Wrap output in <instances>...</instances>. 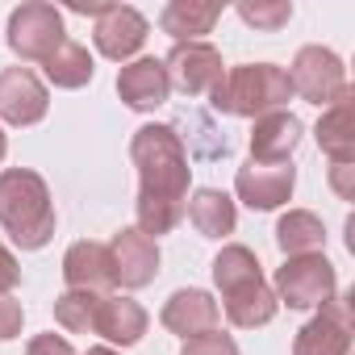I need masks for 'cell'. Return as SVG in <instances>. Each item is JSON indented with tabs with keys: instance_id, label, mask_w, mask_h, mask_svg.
<instances>
[{
	"instance_id": "33",
	"label": "cell",
	"mask_w": 355,
	"mask_h": 355,
	"mask_svg": "<svg viewBox=\"0 0 355 355\" xmlns=\"http://www.w3.org/2000/svg\"><path fill=\"white\" fill-rule=\"evenodd\" d=\"M5 150H9V142H5V134H0V159H5Z\"/></svg>"
},
{
	"instance_id": "30",
	"label": "cell",
	"mask_w": 355,
	"mask_h": 355,
	"mask_svg": "<svg viewBox=\"0 0 355 355\" xmlns=\"http://www.w3.org/2000/svg\"><path fill=\"white\" fill-rule=\"evenodd\" d=\"M17 280H21V272H17V259L0 247V293H9V288H17Z\"/></svg>"
},
{
	"instance_id": "9",
	"label": "cell",
	"mask_w": 355,
	"mask_h": 355,
	"mask_svg": "<svg viewBox=\"0 0 355 355\" xmlns=\"http://www.w3.org/2000/svg\"><path fill=\"white\" fill-rule=\"evenodd\" d=\"M109 259H113V280L125 288H142L159 272V247L142 230H121L109 247Z\"/></svg>"
},
{
	"instance_id": "5",
	"label": "cell",
	"mask_w": 355,
	"mask_h": 355,
	"mask_svg": "<svg viewBox=\"0 0 355 355\" xmlns=\"http://www.w3.org/2000/svg\"><path fill=\"white\" fill-rule=\"evenodd\" d=\"M9 42L21 59H51L67 34H63V17L55 13V5H21L9 21Z\"/></svg>"
},
{
	"instance_id": "16",
	"label": "cell",
	"mask_w": 355,
	"mask_h": 355,
	"mask_svg": "<svg viewBox=\"0 0 355 355\" xmlns=\"http://www.w3.org/2000/svg\"><path fill=\"white\" fill-rule=\"evenodd\" d=\"M301 142V121L293 113H263L251 134V163H288Z\"/></svg>"
},
{
	"instance_id": "28",
	"label": "cell",
	"mask_w": 355,
	"mask_h": 355,
	"mask_svg": "<svg viewBox=\"0 0 355 355\" xmlns=\"http://www.w3.org/2000/svg\"><path fill=\"white\" fill-rule=\"evenodd\" d=\"M17 330H21V305L9 293H0V338H13Z\"/></svg>"
},
{
	"instance_id": "3",
	"label": "cell",
	"mask_w": 355,
	"mask_h": 355,
	"mask_svg": "<svg viewBox=\"0 0 355 355\" xmlns=\"http://www.w3.org/2000/svg\"><path fill=\"white\" fill-rule=\"evenodd\" d=\"M214 105L222 113H234V117H255V113H268V109H280L288 96H293V84H288V71L272 67V63H247V67H234L222 76V84L209 92Z\"/></svg>"
},
{
	"instance_id": "10",
	"label": "cell",
	"mask_w": 355,
	"mask_h": 355,
	"mask_svg": "<svg viewBox=\"0 0 355 355\" xmlns=\"http://www.w3.org/2000/svg\"><path fill=\"white\" fill-rule=\"evenodd\" d=\"M46 113V88L34 71L9 67L0 71V117L13 125H34Z\"/></svg>"
},
{
	"instance_id": "31",
	"label": "cell",
	"mask_w": 355,
	"mask_h": 355,
	"mask_svg": "<svg viewBox=\"0 0 355 355\" xmlns=\"http://www.w3.org/2000/svg\"><path fill=\"white\" fill-rule=\"evenodd\" d=\"M351 171H355L351 163H334V189H338V197H343V201H351V197H355V189H351Z\"/></svg>"
},
{
	"instance_id": "29",
	"label": "cell",
	"mask_w": 355,
	"mask_h": 355,
	"mask_svg": "<svg viewBox=\"0 0 355 355\" xmlns=\"http://www.w3.org/2000/svg\"><path fill=\"white\" fill-rule=\"evenodd\" d=\"M26 355H76V351H71L67 338H59V334H38Z\"/></svg>"
},
{
	"instance_id": "6",
	"label": "cell",
	"mask_w": 355,
	"mask_h": 355,
	"mask_svg": "<svg viewBox=\"0 0 355 355\" xmlns=\"http://www.w3.org/2000/svg\"><path fill=\"white\" fill-rule=\"evenodd\" d=\"M276 288L293 309L326 305L334 297V268L322 255H297L276 272Z\"/></svg>"
},
{
	"instance_id": "19",
	"label": "cell",
	"mask_w": 355,
	"mask_h": 355,
	"mask_svg": "<svg viewBox=\"0 0 355 355\" xmlns=\"http://www.w3.org/2000/svg\"><path fill=\"white\" fill-rule=\"evenodd\" d=\"M222 297H226V318L234 326H263V322L276 318V293L263 284V276H255L247 284H234Z\"/></svg>"
},
{
	"instance_id": "11",
	"label": "cell",
	"mask_w": 355,
	"mask_h": 355,
	"mask_svg": "<svg viewBox=\"0 0 355 355\" xmlns=\"http://www.w3.org/2000/svg\"><path fill=\"white\" fill-rule=\"evenodd\" d=\"M234 189L251 209H276L293 193V163H247L239 167Z\"/></svg>"
},
{
	"instance_id": "2",
	"label": "cell",
	"mask_w": 355,
	"mask_h": 355,
	"mask_svg": "<svg viewBox=\"0 0 355 355\" xmlns=\"http://www.w3.org/2000/svg\"><path fill=\"white\" fill-rule=\"evenodd\" d=\"M0 226L13 234L17 247L38 251L55 234V205L42 184V175L34 171H0Z\"/></svg>"
},
{
	"instance_id": "1",
	"label": "cell",
	"mask_w": 355,
	"mask_h": 355,
	"mask_svg": "<svg viewBox=\"0 0 355 355\" xmlns=\"http://www.w3.org/2000/svg\"><path fill=\"white\" fill-rule=\"evenodd\" d=\"M138 163V230L146 239L180 226L189 205V150L171 125H142L130 146Z\"/></svg>"
},
{
	"instance_id": "17",
	"label": "cell",
	"mask_w": 355,
	"mask_h": 355,
	"mask_svg": "<svg viewBox=\"0 0 355 355\" xmlns=\"http://www.w3.org/2000/svg\"><path fill=\"white\" fill-rule=\"evenodd\" d=\"M318 142L334 163H351L355 159V101L351 92H343L318 121Z\"/></svg>"
},
{
	"instance_id": "14",
	"label": "cell",
	"mask_w": 355,
	"mask_h": 355,
	"mask_svg": "<svg viewBox=\"0 0 355 355\" xmlns=\"http://www.w3.org/2000/svg\"><path fill=\"white\" fill-rule=\"evenodd\" d=\"M117 92H121V101L130 109H159L167 101V92H171L167 67L159 59H138V63L117 71Z\"/></svg>"
},
{
	"instance_id": "23",
	"label": "cell",
	"mask_w": 355,
	"mask_h": 355,
	"mask_svg": "<svg viewBox=\"0 0 355 355\" xmlns=\"http://www.w3.org/2000/svg\"><path fill=\"white\" fill-rule=\"evenodd\" d=\"M46 76L55 88H84L92 80V55L80 42H63L51 59H46Z\"/></svg>"
},
{
	"instance_id": "24",
	"label": "cell",
	"mask_w": 355,
	"mask_h": 355,
	"mask_svg": "<svg viewBox=\"0 0 355 355\" xmlns=\"http://www.w3.org/2000/svg\"><path fill=\"white\" fill-rule=\"evenodd\" d=\"M96 309H101V297H96V293H80V288H71V293H63V297L55 301V318H59V326L71 330V334L92 330Z\"/></svg>"
},
{
	"instance_id": "18",
	"label": "cell",
	"mask_w": 355,
	"mask_h": 355,
	"mask_svg": "<svg viewBox=\"0 0 355 355\" xmlns=\"http://www.w3.org/2000/svg\"><path fill=\"white\" fill-rule=\"evenodd\" d=\"M92 330L105 334L109 343L130 347V343H138V338L146 334V313H142V305L130 301V297H101V309H96Z\"/></svg>"
},
{
	"instance_id": "7",
	"label": "cell",
	"mask_w": 355,
	"mask_h": 355,
	"mask_svg": "<svg viewBox=\"0 0 355 355\" xmlns=\"http://www.w3.org/2000/svg\"><path fill=\"white\" fill-rule=\"evenodd\" d=\"M167 84L180 88L184 96H201V92H214L226 76L222 67V55L205 42H180L171 55H167Z\"/></svg>"
},
{
	"instance_id": "32",
	"label": "cell",
	"mask_w": 355,
	"mask_h": 355,
	"mask_svg": "<svg viewBox=\"0 0 355 355\" xmlns=\"http://www.w3.org/2000/svg\"><path fill=\"white\" fill-rule=\"evenodd\" d=\"M88 355H117V351H109V347H96V351H88Z\"/></svg>"
},
{
	"instance_id": "22",
	"label": "cell",
	"mask_w": 355,
	"mask_h": 355,
	"mask_svg": "<svg viewBox=\"0 0 355 355\" xmlns=\"http://www.w3.org/2000/svg\"><path fill=\"white\" fill-rule=\"evenodd\" d=\"M276 243H280V251L293 255V259H297V255H318L322 243H326V230H322V222H318L313 214L297 209V214L280 218V226H276Z\"/></svg>"
},
{
	"instance_id": "8",
	"label": "cell",
	"mask_w": 355,
	"mask_h": 355,
	"mask_svg": "<svg viewBox=\"0 0 355 355\" xmlns=\"http://www.w3.org/2000/svg\"><path fill=\"white\" fill-rule=\"evenodd\" d=\"M351 297H330L322 313L297 334L293 355H347L351 351Z\"/></svg>"
},
{
	"instance_id": "12",
	"label": "cell",
	"mask_w": 355,
	"mask_h": 355,
	"mask_svg": "<svg viewBox=\"0 0 355 355\" xmlns=\"http://www.w3.org/2000/svg\"><path fill=\"white\" fill-rule=\"evenodd\" d=\"M146 42V21L138 9L130 5H109L101 17H96V51L105 59H130L138 46Z\"/></svg>"
},
{
	"instance_id": "27",
	"label": "cell",
	"mask_w": 355,
	"mask_h": 355,
	"mask_svg": "<svg viewBox=\"0 0 355 355\" xmlns=\"http://www.w3.org/2000/svg\"><path fill=\"white\" fill-rule=\"evenodd\" d=\"M180 355H239L234 338L222 334V330H205V334H193L184 338V351Z\"/></svg>"
},
{
	"instance_id": "15",
	"label": "cell",
	"mask_w": 355,
	"mask_h": 355,
	"mask_svg": "<svg viewBox=\"0 0 355 355\" xmlns=\"http://www.w3.org/2000/svg\"><path fill=\"white\" fill-rule=\"evenodd\" d=\"M63 276H67L71 288L96 293V297L117 284L113 280V259H109V247L105 243H76L67 251V259H63Z\"/></svg>"
},
{
	"instance_id": "26",
	"label": "cell",
	"mask_w": 355,
	"mask_h": 355,
	"mask_svg": "<svg viewBox=\"0 0 355 355\" xmlns=\"http://www.w3.org/2000/svg\"><path fill=\"white\" fill-rule=\"evenodd\" d=\"M239 13H243V21H251V26H259V30H280L288 17H293V5H284V0H276V5H251V0H243L239 5Z\"/></svg>"
},
{
	"instance_id": "25",
	"label": "cell",
	"mask_w": 355,
	"mask_h": 355,
	"mask_svg": "<svg viewBox=\"0 0 355 355\" xmlns=\"http://www.w3.org/2000/svg\"><path fill=\"white\" fill-rule=\"evenodd\" d=\"M255 276H259V259H255L247 247H226V251L214 259V280H218L222 293L234 288V284H247V280H255Z\"/></svg>"
},
{
	"instance_id": "4",
	"label": "cell",
	"mask_w": 355,
	"mask_h": 355,
	"mask_svg": "<svg viewBox=\"0 0 355 355\" xmlns=\"http://www.w3.org/2000/svg\"><path fill=\"white\" fill-rule=\"evenodd\" d=\"M288 84H293V92H301L309 105H334L343 92H351L338 55H330V51H322V46H305V51L293 59Z\"/></svg>"
},
{
	"instance_id": "20",
	"label": "cell",
	"mask_w": 355,
	"mask_h": 355,
	"mask_svg": "<svg viewBox=\"0 0 355 355\" xmlns=\"http://www.w3.org/2000/svg\"><path fill=\"white\" fill-rule=\"evenodd\" d=\"M222 17V5H201V0H171L163 9V30L180 42H197L201 34L214 30V21Z\"/></svg>"
},
{
	"instance_id": "13",
	"label": "cell",
	"mask_w": 355,
	"mask_h": 355,
	"mask_svg": "<svg viewBox=\"0 0 355 355\" xmlns=\"http://www.w3.org/2000/svg\"><path fill=\"white\" fill-rule=\"evenodd\" d=\"M218 322H222V309L201 288H184V293H175L163 305V326L175 330V334H184V338L205 334V330H218Z\"/></svg>"
},
{
	"instance_id": "21",
	"label": "cell",
	"mask_w": 355,
	"mask_h": 355,
	"mask_svg": "<svg viewBox=\"0 0 355 355\" xmlns=\"http://www.w3.org/2000/svg\"><path fill=\"white\" fill-rule=\"evenodd\" d=\"M189 222L205 234V239H226L234 230V201L218 189H201L189 205H184Z\"/></svg>"
}]
</instances>
